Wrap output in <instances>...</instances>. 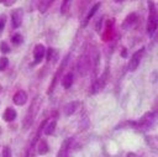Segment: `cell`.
I'll return each mask as SVG.
<instances>
[{"instance_id": "obj_1", "label": "cell", "mask_w": 158, "mask_h": 157, "mask_svg": "<svg viewBox=\"0 0 158 157\" xmlns=\"http://www.w3.org/2000/svg\"><path fill=\"white\" fill-rule=\"evenodd\" d=\"M157 25H158V19H157L156 9H154L153 2H149V16H148V21H147V33L149 36H152L154 33V31L157 30Z\"/></svg>"}, {"instance_id": "obj_2", "label": "cell", "mask_w": 158, "mask_h": 157, "mask_svg": "<svg viewBox=\"0 0 158 157\" xmlns=\"http://www.w3.org/2000/svg\"><path fill=\"white\" fill-rule=\"evenodd\" d=\"M143 53H144V48H141V49H138L137 52H135L132 54V57L128 61V70H131V72L136 70V68L138 67V64H139V62L142 59Z\"/></svg>"}, {"instance_id": "obj_3", "label": "cell", "mask_w": 158, "mask_h": 157, "mask_svg": "<svg viewBox=\"0 0 158 157\" xmlns=\"http://www.w3.org/2000/svg\"><path fill=\"white\" fill-rule=\"evenodd\" d=\"M27 100V94L23 90H19L17 93H15V95L12 96V101L16 105H23Z\"/></svg>"}, {"instance_id": "obj_4", "label": "cell", "mask_w": 158, "mask_h": 157, "mask_svg": "<svg viewBox=\"0 0 158 157\" xmlns=\"http://www.w3.org/2000/svg\"><path fill=\"white\" fill-rule=\"evenodd\" d=\"M11 17H12V23H14V26H15V27H19V26L21 25V22H22V17H23V11H22V9H16V10L12 12Z\"/></svg>"}, {"instance_id": "obj_5", "label": "cell", "mask_w": 158, "mask_h": 157, "mask_svg": "<svg viewBox=\"0 0 158 157\" xmlns=\"http://www.w3.org/2000/svg\"><path fill=\"white\" fill-rule=\"evenodd\" d=\"M106 78H107V70H105V72L102 73V75L95 82V84H94V87H93L94 93H96V91H99V90H101V89L104 88V85H105V83H106Z\"/></svg>"}, {"instance_id": "obj_6", "label": "cell", "mask_w": 158, "mask_h": 157, "mask_svg": "<svg viewBox=\"0 0 158 157\" xmlns=\"http://www.w3.org/2000/svg\"><path fill=\"white\" fill-rule=\"evenodd\" d=\"M44 52H46L44 47H43L42 45H37V46L35 47V49H33V57H35V61H36V62H40V61L43 58Z\"/></svg>"}, {"instance_id": "obj_7", "label": "cell", "mask_w": 158, "mask_h": 157, "mask_svg": "<svg viewBox=\"0 0 158 157\" xmlns=\"http://www.w3.org/2000/svg\"><path fill=\"white\" fill-rule=\"evenodd\" d=\"M56 125H57V120H56V119L49 120L47 125H46V122H44V134H46V135L53 134V131H54V129H56Z\"/></svg>"}, {"instance_id": "obj_8", "label": "cell", "mask_w": 158, "mask_h": 157, "mask_svg": "<svg viewBox=\"0 0 158 157\" xmlns=\"http://www.w3.org/2000/svg\"><path fill=\"white\" fill-rule=\"evenodd\" d=\"M78 106H79V103H78V101H72V103L67 104V105L64 106V112H65V115H72V114L77 110Z\"/></svg>"}, {"instance_id": "obj_9", "label": "cell", "mask_w": 158, "mask_h": 157, "mask_svg": "<svg viewBox=\"0 0 158 157\" xmlns=\"http://www.w3.org/2000/svg\"><path fill=\"white\" fill-rule=\"evenodd\" d=\"M16 111L14 110V109H11V108H7L6 110H5V112H4V115H2V117H4V120L5 121H12L15 117H16Z\"/></svg>"}, {"instance_id": "obj_10", "label": "cell", "mask_w": 158, "mask_h": 157, "mask_svg": "<svg viewBox=\"0 0 158 157\" xmlns=\"http://www.w3.org/2000/svg\"><path fill=\"white\" fill-rule=\"evenodd\" d=\"M99 7H100V2H98V4H95V5H94V6H93V7L90 9V11H89V14L86 15V17H85V20H84V22H83V26H86V23L89 22V20H90V19L93 17V15H94V14L96 12V10H98Z\"/></svg>"}, {"instance_id": "obj_11", "label": "cell", "mask_w": 158, "mask_h": 157, "mask_svg": "<svg viewBox=\"0 0 158 157\" xmlns=\"http://www.w3.org/2000/svg\"><path fill=\"white\" fill-rule=\"evenodd\" d=\"M72 83H73V74H72V73L65 74V75L63 77V79H62V85H63L65 89H68V88L72 85Z\"/></svg>"}, {"instance_id": "obj_12", "label": "cell", "mask_w": 158, "mask_h": 157, "mask_svg": "<svg viewBox=\"0 0 158 157\" xmlns=\"http://www.w3.org/2000/svg\"><path fill=\"white\" fill-rule=\"evenodd\" d=\"M68 145H69V140H67L65 142H63V145H62V147H60L57 157H67V155H68Z\"/></svg>"}, {"instance_id": "obj_13", "label": "cell", "mask_w": 158, "mask_h": 157, "mask_svg": "<svg viewBox=\"0 0 158 157\" xmlns=\"http://www.w3.org/2000/svg\"><path fill=\"white\" fill-rule=\"evenodd\" d=\"M53 2V0H41L40 1V4H38V9H40V11L41 12H44L48 7H49V5Z\"/></svg>"}, {"instance_id": "obj_14", "label": "cell", "mask_w": 158, "mask_h": 157, "mask_svg": "<svg viewBox=\"0 0 158 157\" xmlns=\"http://www.w3.org/2000/svg\"><path fill=\"white\" fill-rule=\"evenodd\" d=\"M48 152V145L46 141H40V145H38V153L40 155H44Z\"/></svg>"}, {"instance_id": "obj_15", "label": "cell", "mask_w": 158, "mask_h": 157, "mask_svg": "<svg viewBox=\"0 0 158 157\" xmlns=\"http://www.w3.org/2000/svg\"><path fill=\"white\" fill-rule=\"evenodd\" d=\"M137 16H136V14H131V15H128L127 17H126V20H125V22H123V27H127V25L128 26H131V23H133L136 20Z\"/></svg>"}, {"instance_id": "obj_16", "label": "cell", "mask_w": 158, "mask_h": 157, "mask_svg": "<svg viewBox=\"0 0 158 157\" xmlns=\"http://www.w3.org/2000/svg\"><path fill=\"white\" fill-rule=\"evenodd\" d=\"M70 2H72V0H63L62 7H60V10H62V14H65V12L69 10V7H70Z\"/></svg>"}, {"instance_id": "obj_17", "label": "cell", "mask_w": 158, "mask_h": 157, "mask_svg": "<svg viewBox=\"0 0 158 157\" xmlns=\"http://www.w3.org/2000/svg\"><path fill=\"white\" fill-rule=\"evenodd\" d=\"M7 63H9V59L6 57H1L0 58V70H4L7 66Z\"/></svg>"}, {"instance_id": "obj_18", "label": "cell", "mask_w": 158, "mask_h": 157, "mask_svg": "<svg viewBox=\"0 0 158 157\" xmlns=\"http://www.w3.org/2000/svg\"><path fill=\"white\" fill-rule=\"evenodd\" d=\"M12 42H14L15 45H20V43L22 42V36H21L20 33L14 35V36H12Z\"/></svg>"}, {"instance_id": "obj_19", "label": "cell", "mask_w": 158, "mask_h": 157, "mask_svg": "<svg viewBox=\"0 0 158 157\" xmlns=\"http://www.w3.org/2000/svg\"><path fill=\"white\" fill-rule=\"evenodd\" d=\"M0 51H1V52H4V53H7V52L10 51V48H9V46H7L5 42H2V43H1V46H0Z\"/></svg>"}, {"instance_id": "obj_20", "label": "cell", "mask_w": 158, "mask_h": 157, "mask_svg": "<svg viewBox=\"0 0 158 157\" xmlns=\"http://www.w3.org/2000/svg\"><path fill=\"white\" fill-rule=\"evenodd\" d=\"M2 157H11V151L9 147H5L2 151Z\"/></svg>"}, {"instance_id": "obj_21", "label": "cell", "mask_w": 158, "mask_h": 157, "mask_svg": "<svg viewBox=\"0 0 158 157\" xmlns=\"http://www.w3.org/2000/svg\"><path fill=\"white\" fill-rule=\"evenodd\" d=\"M2 1H4V4L7 5V6H10V5H12V4L15 2V0H2Z\"/></svg>"}, {"instance_id": "obj_22", "label": "cell", "mask_w": 158, "mask_h": 157, "mask_svg": "<svg viewBox=\"0 0 158 157\" xmlns=\"http://www.w3.org/2000/svg\"><path fill=\"white\" fill-rule=\"evenodd\" d=\"M2 27H4V20H1V19H0V30H1Z\"/></svg>"}, {"instance_id": "obj_23", "label": "cell", "mask_w": 158, "mask_h": 157, "mask_svg": "<svg viewBox=\"0 0 158 157\" xmlns=\"http://www.w3.org/2000/svg\"><path fill=\"white\" fill-rule=\"evenodd\" d=\"M1 91H2V87L0 85V93H1Z\"/></svg>"}, {"instance_id": "obj_24", "label": "cell", "mask_w": 158, "mask_h": 157, "mask_svg": "<svg viewBox=\"0 0 158 157\" xmlns=\"http://www.w3.org/2000/svg\"><path fill=\"white\" fill-rule=\"evenodd\" d=\"M115 1H116V2H118V1H123V0H115Z\"/></svg>"}]
</instances>
